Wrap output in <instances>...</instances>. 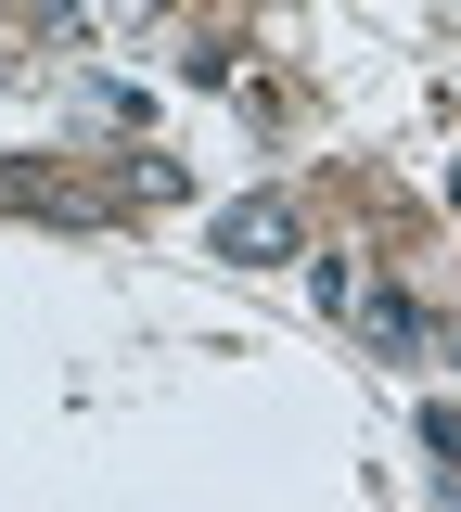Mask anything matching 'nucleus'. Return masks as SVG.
<instances>
[{
  "instance_id": "obj_1",
  "label": "nucleus",
  "mask_w": 461,
  "mask_h": 512,
  "mask_svg": "<svg viewBox=\"0 0 461 512\" xmlns=\"http://www.w3.org/2000/svg\"><path fill=\"white\" fill-rule=\"evenodd\" d=\"M218 244L244 256V269H269V256H295V205H269V192H257V205H231V218H218Z\"/></svg>"
}]
</instances>
